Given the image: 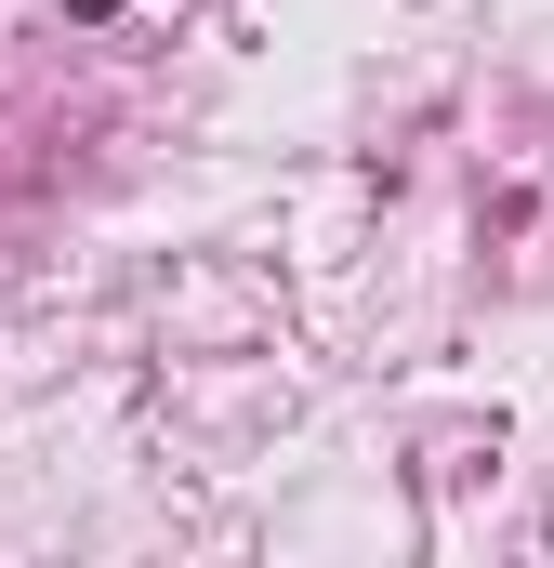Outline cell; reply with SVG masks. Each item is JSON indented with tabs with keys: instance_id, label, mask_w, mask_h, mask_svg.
<instances>
[{
	"instance_id": "cell-1",
	"label": "cell",
	"mask_w": 554,
	"mask_h": 568,
	"mask_svg": "<svg viewBox=\"0 0 554 568\" xmlns=\"http://www.w3.org/2000/svg\"><path fill=\"white\" fill-rule=\"evenodd\" d=\"M66 13H120V0H66Z\"/></svg>"
}]
</instances>
